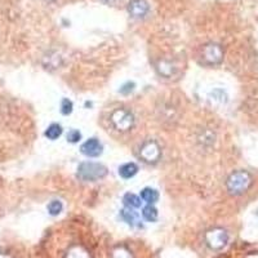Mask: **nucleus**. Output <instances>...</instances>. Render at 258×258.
Here are the masks:
<instances>
[{
    "instance_id": "f257e3e1",
    "label": "nucleus",
    "mask_w": 258,
    "mask_h": 258,
    "mask_svg": "<svg viewBox=\"0 0 258 258\" xmlns=\"http://www.w3.org/2000/svg\"><path fill=\"white\" fill-rule=\"evenodd\" d=\"M253 178L246 170H235L226 181V188L231 195H241L252 186Z\"/></svg>"
},
{
    "instance_id": "f03ea898",
    "label": "nucleus",
    "mask_w": 258,
    "mask_h": 258,
    "mask_svg": "<svg viewBox=\"0 0 258 258\" xmlns=\"http://www.w3.org/2000/svg\"><path fill=\"white\" fill-rule=\"evenodd\" d=\"M106 174H107V169L102 164H100V163L87 161V163H82L79 168H78V177L82 181H98V179L103 178Z\"/></svg>"
},
{
    "instance_id": "7ed1b4c3",
    "label": "nucleus",
    "mask_w": 258,
    "mask_h": 258,
    "mask_svg": "<svg viewBox=\"0 0 258 258\" xmlns=\"http://www.w3.org/2000/svg\"><path fill=\"white\" fill-rule=\"evenodd\" d=\"M110 121H111L112 126L119 132H128L135 125V116L129 110L124 109H116L110 116Z\"/></svg>"
},
{
    "instance_id": "20e7f679",
    "label": "nucleus",
    "mask_w": 258,
    "mask_h": 258,
    "mask_svg": "<svg viewBox=\"0 0 258 258\" xmlns=\"http://www.w3.org/2000/svg\"><path fill=\"white\" fill-rule=\"evenodd\" d=\"M203 62L208 66H216L220 64L223 59V49L220 44L216 43H209L204 45L202 50Z\"/></svg>"
},
{
    "instance_id": "39448f33",
    "label": "nucleus",
    "mask_w": 258,
    "mask_h": 258,
    "mask_svg": "<svg viewBox=\"0 0 258 258\" xmlns=\"http://www.w3.org/2000/svg\"><path fill=\"white\" fill-rule=\"evenodd\" d=\"M161 156V150L158 142L155 141H146L140 149V158L147 163V164H155L158 163Z\"/></svg>"
},
{
    "instance_id": "423d86ee",
    "label": "nucleus",
    "mask_w": 258,
    "mask_h": 258,
    "mask_svg": "<svg viewBox=\"0 0 258 258\" xmlns=\"http://www.w3.org/2000/svg\"><path fill=\"white\" fill-rule=\"evenodd\" d=\"M206 241L212 249H222L229 241V235L223 229H213L206 234Z\"/></svg>"
},
{
    "instance_id": "0eeeda50",
    "label": "nucleus",
    "mask_w": 258,
    "mask_h": 258,
    "mask_svg": "<svg viewBox=\"0 0 258 258\" xmlns=\"http://www.w3.org/2000/svg\"><path fill=\"white\" fill-rule=\"evenodd\" d=\"M150 11V6L146 0H131L128 4V13L133 18L146 17Z\"/></svg>"
},
{
    "instance_id": "6e6552de",
    "label": "nucleus",
    "mask_w": 258,
    "mask_h": 258,
    "mask_svg": "<svg viewBox=\"0 0 258 258\" xmlns=\"http://www.w3.org/2000/svg\"><path fill=\"white\" fill-rule=\"evenodd\" d=\"M82 153L89 158H97L102 154V145L97 138H91L82 145Z\"/></svg>"
},
{
    "instance_id": "1a4fd4ad",
    "label": "nucleus",
    "mask_w": 258,
    "mask_h": 258,
    "mask_svg": "<svg viewBox=\"0 0 258 258\" xmlns=\"http://www.w3.org/2000/svg\"><path fill=\"white\" fill-rule=\"evenodd\" d=\"M120 214L124 222L128 223L129 226H132V227H141V217H140V214L135 209L125 208L121 211Z\"/></svg>"
},
{
    "instance_id": "9d476101",
    "label": "nucleus",
    "mask_w": 258,
    "mask_h": 258,
    "mask_svg": "<svg viewBox=\"0 0 258 258\" xmlns=\"http://www.w3.org/2000/svg\"><path fill=\"white\" fill-rule=\"evenodd\" d=\"M158 71L160 75L165 78L173 77L174 73H176V66L172 61H168V59H163L158 63Z\"/></svg>"
},
{
    "instance_id": "9b49d317",
    "label": "nucleus",
    "mask_w": 258,
    "mask_h": 258,
    "mask_svg": "<svg viewBox=\"0 0 258 258\" xmlns=\"http://www.w3.org/2000/svg\"><path fill=\"white\" fill-rule=\"evenodd\" d=\"M138 167L135 163H126V164H123L120 168H119V176L124 179L132 178L137 174Z\"/></svg>"
},
{
    "instance_id": "f8f14e48",
    "label": "nucleus",
    "mask_w": 258,
    "mask_h": 258,
    "mask_svg": "<svg viewBox=\"0 0 258 258\" xmlns=\"http://www.w3.org/2000/svg\"><path fill=\"white\" fill-rule=\"evenodd\" d=\"M141 199L146 202L147 204H154V203L158 202L159 194L155 188L146 187L141 191Z\"/></svg>"
},
{
    "instance_id": "ddd939ff",
    "label": "nucleus",
    "mask_w": 258,
    "mask_h": 258,
    "mask_svg": "<svg viewBox=\"0 0 258 258\" xmlns=\"http://www.w3.org/2000/svg\"><path fill=\"white\" fill-rule=\"evenodd\" d=\"M123 202L124 204H125L126 208H132V209H137L141 207V198H138L137 195H135V194H125L123 198Z\"/></svg>"
},
{
    "instance_id": "4468645a",
    "label": "nucleus",
    "mask_w": 258,
    "mask_h": 258,
    "mask_svg": "<svg viewBox=\"0 0 258 258\" xmlns=\"http://www.w3.org/2000/svg\"><path fill=\"white\" fill-rule=\"evenodd\" d=\"M66 258H91V255H89L88 250L84 249L83 246L74 245L69 249Z\"/></svg>"
},
{
    "instance_id": "2eb2a0df",
    "label": "nucleus",
    "mask_w": 258,
    "mask_h": 258,
    "mask_svg": "<svg viewBox=\"0 0 258 258\" xmlns=\"http://www.w3.org/2000/svg\"><path fill=\"white\" fill-rule=\"evenodd\" d=\"M142 216L147 222H155L158 220V211L153 204H147L144 209H142Z\"/></svg>"
},
{
    "instance_id": "dca6fc26",
    "label": "nucleus",
    "mask_w": 258,
    "mask_h": 258,
    "mask_svg": "<svg viewBox=\"0 0 258 258\" xmlns=\"http://www.w3.org/2000/svg\"><path fill=\"white\" fill-rule=\"evenodd\" d=\"M62 135V126L59 124H50L45 131V137L54 141Z\"/></svg>"
},
{
    "instance_id": "f3484780",
    "label": "nucleus",
    "mask_w": 258,
    "mask_h": 258,
    "mask_svg": "<svg viewBox=\"0 0 258 258\" xmlns=\"http://www.w3.org/2000/svg\"><path fill=\"white\" fill-rule=\"evenodd\" d=\"M62 208H63V206H62V203L58 202V200H53V202H50L48 204V212L52 216H57V214L61 213Z\"/></svg>"
},
{
    "instance_id": "a211bd4d",
    "label": "nucleus",
    "mask_w": 258,
    "mask_h": 258,
    "mask_svg": "<svg viewBox=\"0 0 258 258\" xmlns=\"http://www.w3.org/2000/svg\"><path fill=\"white\" fill-rule=\"evenodd\" d=\"M61 111L63 115L71 114V111H73V102L68 100V98H63L61 103Z\"/></svg>"
},
{
    "instance_id": "6ab92c4d",
    "label": "nucleus",
    "mask_w": 258,
    "mask_h": 258,
    "mask_svg": "<svg viewBox=\"0 0 258 258\" xmlns=\"http://www.w3.org/2000/svg\"><path fill=\"white\" fill-rule=\"evenodd\" d=\"M212 96H213L214 100L218 101V102H226L227 98H229L227 94H226L222 89H216V91H213L212 92Z\"/></svg>"
},
{
    "instance_id": "aec40b11",
    "label": "nucleus",
    "mask_w": 258,
    "mask_h": 258,
    "mask_svg": "<svg viewBox=\"0 0 258 258\" xmlns=\"http://www.w3.org/2000/svg\"><path fill=\"white\" fill-rule=\"evenodd\" d=\"M112 258H132V254L125 248H117L112 254Z\"/></svg>"
},
{
    "instance_id": "412c9836",
    "label": "nucleus",
    "mask_w": 258,
    "mask_h": 258,
    "mask_svg": "<svg viewBox=\"0 0 258 258\" xmlns=\"http://www.w3.org/2000/svg\"><path fill=\"white\" fill-rule=\"evenodd\" d=\"M80 138H82V135H80V132L79 131H77V129L70 131L68 135V141L73 142V144H77L78 141H80Z\"/></svg>"
},
{
    "instance_id": "4be33fe9",
    "label": "nucleus",
    "mask_w": 258,
    "mask_h": 258,
    "mask_svg": "<svg viewBox=\"0 0 258 258\" xmlns=\"http://www.w3.org/2000/svg\"><path fill=\"white\" fill-rule=\"evenodd\" d=\"M133 89H135V83H126V84H124L120 88V93L129 94L131 92H133Z\"/></svg>"
},
{
    "instance_id": "5701e85b",
    "label": "nucleus",
    "mask_w": 258,
    "mask_h": 258,
    "mask_svg": "<svg viewBox=\"0 0 258 258\" xmlns=\"http://www.w3.org/2000/svg\"><path fill=\"white\" fill-rule=\"evenodd\" d=\"M0 258H9L8 255H4V254H0Z\"/></svg>"
},
{
    "instance_id": "b1692460",
    "label": "nucleus",
    "mask_w": 258,
    "mask_h": 258,
    "mask_svg": "<svg viewBox=\"0 0 258 258\" xmlns=\"http://www.w3.org/2000/svg\"><path fill=\"white\" fill-rule=\"evenodd\" d=\"M105 2H107V3H112V2H116V0H105Z\"/></svg>"
},
{
    "instance_id": "393cba45",
    "label": "nucleus",
    "mask_w": 258,
    "mask_h": 258,
    "mask_svg": "<svg viewBox=\"0 0 258 258\" xmlns=\"http://www.w3.org/2000/svg\"><path fill=\"white\" fill-rule=\"evenodd\" d=\"M45 2H52V0H45Z\"/></svg>"
}]
</instances>
